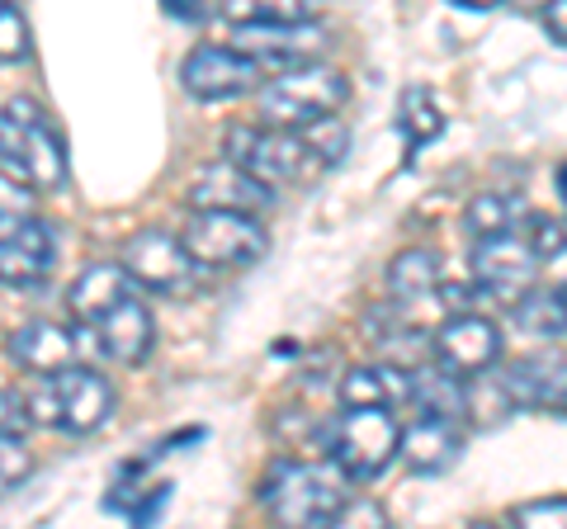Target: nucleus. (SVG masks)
Instances as JSON below:
<instances>
[{"label": "nucleus", "mask_w": 567, "mask_h": 529, "mask_svg": "<svg viewBox=\"0 0 567 529\" xmlns=\"http://www.w3.org/2000/svg\"><path fill=\"white\" fill-rule=\"evenodd\" d=\"M81 355L76 331H66L62 322H24L10 331V360L29 369V374H62Z\"/></svg>", "instance_id": "nucleus-16"}, {"label": "nucleus", "mask_w": 567, "mask_h": 529, "mask_svg": "<svg viewBox=\"0 0 567 529\" xmlns=\"http://www.w3.org/2000/svg\"><path fill=\"white\" fill-rule=\"evenodd\" d=\"M233 24H317L322 0H223Z\"/></svg>", "instance_id": "nucleus-22"}, {"label": "nucleus", "mask_w": 567, "mask_h": 529, "mask_svg": "<svg viewBox=\"0 0 567 529\" xmlns=\"http://www.w3.org/2000/svg\"><path fill=\"white\" fill-rule=\"evenodd\" d=\"M91 331H95V345L118 364H142L152 350V312L142 308L133 293L123 298L118 308L104 312Z\"/></svg>", "instance_id": "nucleus-17"}, {"label": "nucleus", "mask_w": 567, "mask_h": 529, "mask_svg": "<svg viewBox=\"0 0 567 529\" xmlns=\"http://www.w3.org/2000/svg\"><path fill=\"white\" fill-rule=\"evenodd\" d=\"M511 317H516V326L525 336L554 345L567 336V289H529L520 303L511 308Z\"/></svg>", "instance_id": "nucleus-21"}, {"label": "nucleus", "mask_w": 567, "mask_h": 529, "mask_svg": "<svg viewBox=\"0 0 567 529\" xmlns=\"http://www.w3.org/2000/svg\"><path fill=\"white\" fill-rule=\"evenodd\" d=\"M516 6H520V10H525V6H535V0H516ZM544 6H548V0H544Z\"/></svg>", "instance_id": "nucleus-39"}, {"label": "nucleus", "mask_w": 567, "mask_h": 529, "mask_svg": "<svg viewBox=\"0 0 567 529\" xmlns=\"http://www.w3.org/2000/svg\"><path fill=\"white\" fill-rule=\"evenodd\" d=\"M223 143H227V162L251 170L256 180H265L270 189L275 185H298L303 175L322 170L312 162L303 133L275 128V123H265V128H256V123H237V128H227Z\"/></svg>", "instance_id": "nucleus-5"}, {"label": "nucleus", "mask_w": 567, "mask_h": 529, "mask_svg": "<svg viewBox=\"0 0 567 529\" xmlns=\"http://www.w3.org/2000/svg\"><path fill=\"white\" fill-rule=\"evenodd\" d=\"M558 194H563V204H567V166L558 170Z\"/></svg>", "instance_id": "nucleus-38"}, {"label": "nucleus", "mask_w": 567, "mask_h": 529, "mask_svg": "<svg viewBox=\"0 0 567 529\" xmlns=\"http://www.w3.org/2000/svg\"><path fill=\"white\" fill-rule=\"evenodd\" d=\"M440 284V256L435 251H402L393 264H388V289H393V298H402V303H416V298L435 293Z\"/></svg>", "instance_id": "nucleus-23"}, {"label": "nucleus", "mask_w": 567, "mask_h": 529, "mask_svg": "<svg viewBox=\"0 0 567 529\" xmlns=\"http://www.w3.org/2000/svg\"><path fill=\"white\" fill-rule=\"evenodd\" d=\"M270 185L256 180L251 170H241L237 162L208 166L194 175L189 185V208H227V214H265L270 208Z\"/></svg>", "instance_id": "nucleus-14"}, {"label": "nucleus", "mask_w": 567, "mask_h": 529, "mask_svg": "<svg viewBox=\"0 0 567 529\" xmlns=\"http://www.w3.org/2000/svg\"><path fill=\"white\" fill-rule=\"evenodd\" d=\"M33 473V454L20 439V431H0V491L20 487Z\"/></svg>", "instance_id": "nucleus-27"}, {"label": "nucleus", "mask_w": 567, "mask_h": 529, "mask_svg": "<svg viewBox=\"0 0 567 529\" xmlns=\"http://www.w3.org/2000/svg\"><path fill=\"white\" fill-rule=\"evenodd\" d=\"M123 270H128L142 289L156 293H185L194 284L199 260L189 256V246L181 237L162 232V227H142L123 241Z\"/></svg>", "instance_id": "nucleus-8"}, {"label": "nucleus", "mask_w": 567, "mask_h": 529, "mask_svg": "<svg viewBox=\"0 0 567 529\" xmlns=\"http://www.w3.org/2000/svg\"><path fill=\"white\" fill-rule=\"evenodd\" d=\"M346 407H412V369L406 364H369L341 378Z\"/></svg>", "instance_id": "nucleus-19"}, {"label": "nucleus", "mask_w": 567, "mask_h": 529, "mask_svg": "<svg viewBox=\"0 0 567 529\" xmlns=\"http://www.w3.org/2000/svg\"><path fill=\"white\" fill-rule=\"evenodd\" d=\"M0 6H6V0H0Z\"/></svg>", "instance_id": "nucleus-40"}, {"label": "nucleus", "mask_w": 567, "mask_h": 529, "mask_svg": "<svg viewBox=\"0 0 567 529\" xmlns=\"http://www.w3.org/2000/svg\"><path fill=\"white\" fill-rule=\"evenodd\" d=\"M260 501L279 525H336L350 506L346 473L327 464H275L260 487Z\"/></svg>", "instance_id": "nucleus-1"}, {"label": "nucleus", "mask_w": 567, "mask_h": 529, "mask_svg": "<svg viewBox=\"0 0 567 529\" xmlns=\"http://www.w3.org/2000/svg\"><path fill=\"white\" fill-rule=\"evenodd\" d=\"M544 29H548V39L567 48V0H548L544 6Z\"/></svg>", "instance_id": "nucleus-33"}, {"label": "nucleus", "mask_w": 567, "mask_h": 529, "mask_svg": "<svg viewBox=\"0 0 567 529\" xmlns=\"http://www.w3.org/2000/svg\"><path fill=\"white\" fill-rule=\"evenodd\" d=\"M454 6H464V10H496L502 0H454Z\"/></svg>", "instance_id": "nucleus-37"}, {"label": "nucleus", "mask_w": 567, "mask_h": 529, "mask_svg": "<svg viewBox=\"0 0 567 529\" xmlns=\"http://www.w3.org/2000/svg\"><path fill=\"white\" fill-rule=\"evenodd\" d=\"M29 208H33V185H24L20 175H10V170H0V227L29 218Z\"/></svg>", "instance_id": "nucleus-29"}, {"label": "nucleus", "mask_w": 567, "mask_h": 529, "mask_svg": "<svg viewBox=\"0 0 567 529\" xmlns=\"http://www.w3.org/2000/svg\"><path fill=\"white\" fill-rule=\"evenodd\" d=\"M29 397H20V393H6L0 387V431H24L29 426Z\"/></svg>", "instance_id": "nucleus-32"}, {"label": "nucleus", "mask_w": 567, "mask_h": 529, "mask_svg": "<svg viewBox=\"0 0 567 529\" xmlns=\"http://www.w3.org/2000/svg\"><path fill=\"white\" fill-rule=\"evenodd\" d=\"M350 100L346 72H336L327 62H298L284 66L275 81L260 85V118L275 128H308L317 118H331Z\"/></svg>", "instance_id": "nucleus-3"}, {"label": "nucleus", "mask_w": 567, "mask_h": 529, "mask_svg": "<svg viewBox=\"0 0 567 529\" xmlns=\"http://www.w3.org/2000/svg\"><path fill=\"white\" fill-rule=\"evenodd\" d=\"M529 246L539 251V260H558L567 251V222L558 218H535L529 222Z\"/></svg>", "instance_id": "nucleus-31"}, {"label": "nucleus", "mask_w": 567, "mask_h": 529, "mask_svg": "<svg viewBox=\"0 0 567 529\" xmlns=\"http://www.w3.org/2000/svg\"><path fill=\"white\" fill-rule=\"evenodd\" d=\"M181 81L194 100H237L246 91H256L260 81V62L246 58L241 48H194L185 66H181Z\"/></svg>", "instance_id": "nucleus-10"}, {"label": "nucleus", "mask_w": 567, "mask_h": 529, "mask_svg": "<svg viewBox=\"0 0 567 529\" xmlns=\"http://www.w3.org/2000/svg\"><path fill=\"white\" fill-rule=\"evenodd\" d=\"M133 284H137V279L123 270V260L118 264H91V270H81V279L71 284L66 303H71V312H76L81 326H95L104 312L118 308L123 298L133 293Z\"/></svg>", "instance_id": "nucleus-20"}, {"label": "nucleus", "mask_w": 567, "mask_h": 529, "mask_svg": "<svg viewBox=\"0 0 567 529\" xmlns=\"http://www.w3.org/2000/svg\"><path fill=\"white\" fill-rule=\"evenodd\" d=\"M496 378H502L506 397H511V407L567 412V360L554 355V350H539V355L511 360Z\"/></svg>", "instance_id": "nucleus-11"}, {"label": "nucleus", "mask_w": 567, "mask_h": 529, "mask_svg": "<svg viewBox=\"0 0 567 529\" xmlns=\"http://www.w3.org/2000/svg\"><path fill=\"white\" fill-rule=\"evenodd\" d=\"M398 128H402V137H406V147H412V152H421L431 137H440V128H445V114H440V100L425 91V85H412V91L402 95Z\"/></svg>", "instance_id": "nucleus-24"}, {"label": "nucleus", "mask_w": 567, "mask_h": 529, "mask_svg": "<svg viewBox=\"0 0 567 529\" xmlns=\"http://www.w3.org/2000/svg\"><path fill=\"white\" fill-rule=\"evenodd\" d=\"M0 166L10 175H20V180L33 189H62L66 185L62 137L33 100H10L6 110H0Z\"/></svg>", "instance_id": "nucleus-2"}, {"label": "nucleus", "mask_w": 567, "mask_h": 529, "mask_svg": "<svg viewBox=\"0 0 567 529\" xmlns=\"http://www.w3.org/2000/svg\"><path fill=\"white\" fill-rule=\"evenodd\" d=\"M303 133V143H308V152H312V162L317 166H336L346 156V143H350V133L336 123V114L331 118H317V123H308V128H298Z\"/></svg>", "instance_id": "nucleus-26"}, {"label": "nucleus", "mask_w": 567, "mask_h": 529, "mask_svg": "<svg viewBox=\"0 0 567 529\" xmlns=\"http://www.w3.org/2000/svg\"><path fill=\"white\" fill-rule=\"evenodd\" d=\"M431 360L458 378H477L502 360V331L477 312H454L431 336Z\"/></svg>", "instance_id": "nucleus-9"}, {"label": "nucleus", "mask_w": 567, "mask_h": 529, "mask_svg": "<svg viewBox=\"0 0 567 529\" xmlns=\"http://www.w3.org/2000/svg\"><path fill=\"white\" fill-rule=\"evenodd\" d=\"M171 497V487L166 483H156V491H152V497L147 501H142V506H128V516L137 520V525H152L156 520V510H162V501Z\"/></svg>", "instance_id": "nucleus-34"}, {"label": "nucleus", "mask_w": 567, "mask_h": 529, "mask_svg": "<svg viewBox=\"0 0 567 529\" xmlns=\"http://www.w3.org/2000/svg\"><path fill=\"white\" fill-rule=\"evenodd\" d=\"M162 6L175 14V20H199L204 14V0H162Z\"/></svg>", "instance_id": "nucleus-36"}, {"label": "nucleus", "mask_w": 567, "mask_h": 529, "mask_svg": "<svg viewBox=\"0 0 567 529\" xmlns=\"http://www.w3.org/2000/svg\"><path fill=\"white\" fill-rule=\"evenodd\" d=\"M233 48H241L246 58H256L260 66L284 72V66L312 62L317 52L327 48V33L317 24H237Z\"/></svg>", "instance_id": "nucleus-12"}, {"label": "nucleus", "mask_w": 567, "mask_h": 529, "mask_svg": "<svg viewBox=\"0 0 567 529\" xmlns=\"http://www.w3.org/2000/svg\"><path fill=\"white\" fill-rule=\"evenodd\" d=\"M402 445L398 416L388 407H346L327 426V454L350 483H364L393 464Z\"/></svg>", "instance_id": "nucleus-4"}, {"label": "nucleus", "mask_w": 567, "mask_h": 529, "mask_svg": "<svg viewBox=\"0 0 567 529\" xmlns=\"http://www.w3.org/2000/svg\"><path fill=\"white\" fill-rule=\"evenodd\" d=\"M458 449H464V435H458V426L450 416H431L425 412L421 421H412V426L402 431V464L412 468V473H445Z\"/></svg>", "instance_id": "nucleus-18"}, {"label": "nucleus", "mask_w": 567, "mask_h": 529, "mask_svg": "<svg viewBox=\"0 0 567 529\" xmlns=\"http://www.w3.org/2000/svg\"><path fill=\"white\" fill-rule=\"evenodd\" d=\"M52 256H58V237L43 218H20L10 227H0V284H39L48 274Z\"/></svg>", "instance_id": "nucleus-13"}, {"label": "nucleus", "mask_w": 567, "mask_h": 529, "mask_svg": "<svg viewBox=\"0 0 567 529\" xmlns=\"http://www.w3.org/2000/svg\"><path fill=\"white\" fill-rule=\"evenodd\" d=\"M58 378V426L71 431V435H91L100 431L104 421L114 412V387L104 383L95 369H62Z\"/></svg>", "instance_id": "nucleus-15"}, {"label": "nucleus", "mask_w": 567, "mask_h": 529, "mask_svg": "<svg viewBox=\"0 0 567 529\" xmlns=\"http://www.w3.org/2000/svg\"><path fill=\"white\" fill-rule=\"evenodd\" d=\"M468 270H473V284L483 289L487 298H496V303H506V308H516L520 298L535 289V279H539V251L525 237H516V232L483 237V241L473 246Z\"/></svg>", "instance_id": "nucleus-7"}, {"label": "nucleus", "mask_w": 567, "mask_h": 529, "mask_svg": "<svg viewBox=\"0 0 567 529\" xmlns=\"http://www.w3.org/2000/svg\"><path fill=\"white\" fill-rule=\"evenodd\" d=\"M516 218H520V199H506V194H477V199L464 208V227H468L473 241L511 232Z\"/></svg>", "instance_id": "nucleus-25"}, {"label": "nucleus", "mask_w": 567, "mask_h": 529, "mask_svg": "<svg viewBox=\"0 0 567 529\" xmlns=\"http://www.w3.org/2000/svg\"><path fill=\"white\" fill-rule=\"evenodd\" d=\"M511 520L525 525V529H567V497H548V501H525L511 510Z\"/></svg>", "instance_id": "nucleus-30"}, {"label": "nucleus", "mask_w": 567, "mask_h": 529, "mask_svg": "<svg viewBox=\"0 0 567 529\" xmlns=\"http://www.w3.org/2000/svg\"><path fill=\"white\" fill-rule=\"evenodd\" d=\"M181 241L199 264H218V270L256 264L265 256V227L256 214H227V208H194Z\"/></svg>", "instance_id": "nucleus-6"}, {"label": "nucleus", "mask_w": 567, "mask_h": 529, "mask_svg": "<svg viewBox=\"0 0 567 529\" xmlns=\"http://www.w3.org/2000/svg\"><path fill=\"white\" fill-rule=\"evenodd\" d=\"M440 303L450 308V317L454 312H473V293L464 284H445V289H440Z\"/></svg>", "instance_id": "nucleus-35"}, {"label": "nucleus", "mask_w": 567, "mask_h": 529, "mask_svg": "<svg viewBox=\"0 0 567 529\" xmlns=\"http://www.w3.org/2000/svg\"><path fill=\"white\" fill-rule=\"evenodd\" d=\"M29 58V20L20 6H0V62H20Z\"/></svg>", "instance_id": "nucleus-28"}]
</instances>
